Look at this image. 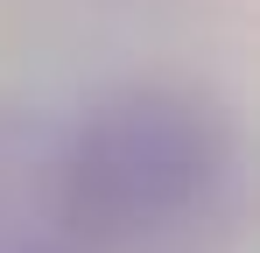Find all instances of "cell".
<instances>
[{
	"label": "cell",
	"mask_w": 260,
	"mask_h": 253,
	"mask_svg": "<svg viewBox=\"0 0 260 253\" xmlns=\"http://www.w3.org/2000/svg\"><path fill=\"white\" fill-rule=\"evenodd\" d=\"M218 169H225V134L190 91L169 84L113 91L71 141L56 183V225L85 253L141 246L148 232L197 211Z\"/></svg>",
	"instance_id": "6da1fadb"
}]
</instances>
